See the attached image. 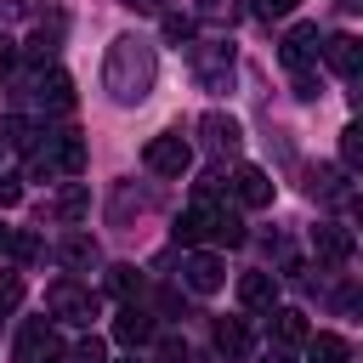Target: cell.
Masks as SVG:
<instances>
[{
	"mask_svg": "<svg viewBox=\"0 0 363 363\" xmlns=\"http://www.w3.org/2000/svg\"><path fill=\"white\" fill-rule=\"evenodd\" d=\"M227 187H233V199H238L244 210H267V204H272V176H267L261 164H238Z\"/></svg>",
	"mask_w": 363,
	"mask_h": 363,
	"instance_id": "cell-11",
	"label": "cell"
},
{
	"mask_svg": "<svg viewBox=\"0 0 363 363\" xmlns=\"http://www.w3.org/2000/svg\"><path fill=\"white\" fill-rule=\"evenodd\" d=\"M295 6H301V0H255V17H267V23H272V17H289Z\"/></svg>",
	"mask_w": 363,
	"mask_h": 363,
	"instance_id": "cell-30",
	"label": "cell"
},
{
	"mask_svg": "<svg viewBox=\"0 0 363 363\" xmlns=\"http://www.w3.org/2000/svg\"><path fill=\"white\" fill-rule=\"evenodd\" d=\"M11 238H17V233H11L6 221H0V255H11Z\"/></svg>",
	"mask_w": 363,
	"mask_h": 363,
	"instance_id": "cell-35",
	"label": "cell"
},
{
	"mask_svg": "<svg viewBox=\"0 0 363 363\" xmlns=\"http://www.w3.org/2000/svg\"><path fill=\"white\" fill-rule=\"evenodd\" d=\"M17 363H62V335H57V323L51 318H28L23 329H17V352H11Z\"/></svg>",
	"mask_w": 363,
	"mask_h": 363,
	"instance_id": "cell-6",
	"label": "cell"
},
{
	"mask_svg": "<svg viewBox=\"0 0 363 363\" xmlns=\"http://www.w3.org/2000/svg\"><path fill=\"white\" fill-rule=\"evenodd\" d=\"M318 57H323V62H329V68H335L340 79H352V74H357V62H363V45H357L352 34H329Z\"/></svg>",
	"mask_w": 363,
	"mask_h": 363,
	"instance_id": "cell-15",
	"label": "cell"
},
{
	"mask_svg": "<svg viewBox=\"0 0 363 363\" xmlns=\"http://www.w3.org/2000/svg\"><path fill=\"white\" fill-rule=\"evenodd\" d=\"M238 301H244L250 312H272V301H278V278H272V272H244V278H238Z\"/></svg>",
	"mask_w": 363,
	"mask_h": 363,
	"instance_id": "cell-17",
	"label": "cell"
},
{
	"mask_svg": "<svg viewBox=\"0 0 363 363\" xmlns=\"http://www.w3.org/2000/svg\"><path fill=\"white\" fill-rule=\"evenodd\" d=\"M136 284H142V278H136V267H108V289H113V295H130Z\"/></svg>",
	"mask_w": 363,
	"mask_h": 363,
	"instance_id": "cell-29",
	"label": "cell"
},
{
	"mask_svg": "<svg viewBox=\"0 0 363 363\" xmlns=\"http://www.w3.org/2000/svg\"><path fill=\"white\" fill-rule=\"evenodd\" d=\"M159 363H187V346H182L176 335H164V340H159Z\"/></svg>",
	"mask_w": 363,
	"mask_h": 363,
	"instance_id": "cell-31",
	"label": "cell"
},
{
	"mask_svg": "<svg viewBox=\"0 0 363 363\" xmlns=\"http://www.w3.org/2000/svg\"><path fill=\"white\" fill-rule=\"evenodd\" d=\"M182 284H187L193 295H216V289L227 284V261H221L216 250H187V255H182Z\"/></svg>",
	"mask_w": 363,
	"mask_h": 363,
	"instance_id": "cell-8",
	"label": "cell"
},
{
	"mask_svg": "<svg viewBox=\"0 0 363 363\" xmlns=\"http://www.w3.org/2000/svg\"><path fill=\"white\" fill-rule=\"evenodd\" d=\"M250 233H244V221L227 210V204H204V199H193L187 210H182V221H176V244H187V250H199V244H227V250H238Z\"/></svg>",
	"mask_w": 363,
	"mask_h": 363,
	"instance_id": "cell-2",
	"label": "cell"
},
{
	"mask_svg": "<svg viewBox=\"0 0 363 363\" xmlns=\"http://www.w3.org/2000/svg\"><path fill=\"white\" fill-rule=\"evenodd\" d=\"M306 193H312V199H346L352 187H346V170H335V164H318V170L306 176Z\"/></svg>",
	"mask_w": 363,
	"mask_h": 363,
	"instance_id": "cell-20",
	"label": "cell"
},
{
	"mask_svg": "<svg viewBox=\"0 0 363 363\" xmlns=\"http://www.w3.org/2000/svg\"><path fill=\"white\" fill-rule=\"evenodd\" d=\"M267 363H295V357L289 352H267Z\"/></svg>",
	"mask_w": 363,
	"mask_h": 363,
	"instance_id": "cell-36",
	"label": "cell"
},
{
	"mask_svg": "<svg viewBox=\"0 0 363 363\" xmlns=\"http://www.w3.org/2000/svg\"><path fill=\"white\" fill-rule=\"evenodd\" d=\"M34 0H0V17H28Z\"/></svg>",
	"mask_w": 363,
	"mask_h": 363,
	"instance_id": "cell-33",
	"label": "cell"
},
{
	"mask_svg": "<svg viewBox=\"0 0 363 363\" xmlns=\"http://www.w3.org/2000/svg\"><path fill=\"white\" fill-rule=\"evenodd\" d=\"M306 357L312 363H352V340L335 329H318V335H306Z\"/></svg>",
	"mask_w": 363,
	"mask_h": 363,
	"instance_id": "cell-19",
	"label": "cell"
},
{
	"mask_svg": "<svg viewBox=\"0 0 363 363\" xmlns=\"http://www.w3.org/2000/svg\"><path fill=\"white\" fill-rule=\"evenodd\" d=\"M51 216H62V221H79V216H85V187H79V182H68V187L57 193Z\"/></svg>",
	"mask_w": 363,
	"mask_h": 363,
	"instance_id": "cell-23",
	"label": "cell"
},
{
	"mask_svg": "<svg viewBox=\"0 0 363 363\" xmlns=\"http://www.w3.org/2000/svg\"><path fill=\"white\" fill-rule=\"evenodd\" d=\"M68 363H108V346H102L96 335H85V340L68 352Z\"/></svg>",
	"mask_w": 363,
	"mask_h": 363,
	"instance_id": "cell-28",
	"label": "cell"
},
{
	"mask_svg": "<svg viewBox=\"0 0 363 363\" xmlns=\"http://www.w3.org/2000/svg\"><path fill=\"white\" fill-rule=\"evenodd\" d=\"M199 17L216 23V28H233V23L244 17V6H238V0H199Z\"/></svg>",
	"mask_w": 363,
	"mask_h": 363,
	"instance_id": "cell-22",
	"label": "cell"
},
{
	"mask_svg": "<svg viewBox=\"0 0 363 363\" xmlns=\"http://www.w3.org/2000/svg\"><path fill=\"white\" fill-rule=\"evenodd\" d=\"M199 130H204V147H210L216 159H227V153H238V147H244L238 119H233V113H221V108H210V113L199 119Z\"/></svg>",
	"mask_w": 363,
	"mask_h": 363,
	"instance_id": "cell-10",
	"label": "cell"
},
{
	"mask_svg": "<svg viewBox=\"0 0 363 363\" xmlns=\"http://www.w3.org/2000/svg\"><path fill=\"white\" fill-rule=\"evenodd\" d=\"M153 79H159V51L136 34H119L102 57V91L119 102V108H142L153 96Z\"/></svg>",
	"mask_w": 363,
	"mask_h": 363,
	"instance_id": "cell-1",
	"label": "cell"
},
{
	"mask_svg": "<svg viewBox=\"0 0 363 363\" xmlns=\"http://www.w3.org/2000/svg\"><path fill=\"white\" fill-rule=\"evenodd\" d=\"M318 51H323V34H318V23H295V28L284 34V45H278L284 68H295V74H306V68L318 62Z\"/></svg>",
	"mask_w": 363,
	"mask_h": 363,
	"instance_id": "cell-9",
	"label": "cell"
},
{
	"mask_svg": "<svg viewBox=\"0 0 363 363\" xmlns=\"http://www.w3.org/2000/svg\"><path fill=\"white\" fill-rule=\"evenodd\" d=\"M119 363H136V357H119Z\"/></svg>",
	"mask_w": 363,
	"mask_h": 363,
	"instance_id": "cell-37",
	"label": "cell"
},
{
	"mask_svg": "<svg viewBox=\"0 0 363 363\" xmlns=\"http://www.w3.org/2000/svg\"><path fill=\"white\" fill-rule=\"evenodd\" d=\"M85 170V136L79 130H45L28 147V176L51 182V176H79Z\"/></svg>",
	"mask_w": 363,
	"mask_h": 363,
	"instance_id": "cell-3",
	"label": "cell"
},
{
	"mask_svg": "<svg viewBox=\"0 0 363 363\" xmlns=\"http://www.w3.org/2000/svg\"><path fill=\"white\" fill-rule=\"evenodd\" d=\"M142 164H147L153 176H170V182H182V176L193 170V147H187L176 130H164V136H153V142L142 147Z\"/></svg>",
	"mask_w": 363,
	"mask_h": 363,
	"instance_id": "cell-7",
	"label": "cell"
},
{
	"mask_svg": "<svg viewBox=\"0 0 363 363\" xmlns=\"http://www.w3.org/2000/svg\"><path fill=\"white\" fill-rule=\"evenodd\" d=\"M193 193H199L204 204H221V193H227V176H221V170H204V176L193 182Z\"/></svg>",
	"mask_w": 363,
	"mask_h": 363,
	"instance_id": "cell-27",
	"label": "cell"
},
{
	"mask_svg": "<svg viewBox=\"0 0 363 363\" xmlns=\"http://www.w3.org/2000/svg\"><path fill=\"white\" fill-rule=\"evenodd\" d=\"M187 62H193V74H199L204 91H233V74H238L233 40H193L187 45Z\"/></svg>",
	"mask_w": 363,
	"mask_h": 363,
	"instance_id": "cell-5",
	"label": "cell"
},
{
	"mask_svg": "<svg viewBox=\"0 0 363 363\" xmlns=\"http://www.w3.org/2000/svg\"><path fill=\"white\" fill-rule=\"evenodd\" d=\"M57 261H62L68 272H91V267L102 261V250H96L91 233H62V238H57Z\"/></svg>",
	"mask_w": 363,
	"mask_h": 363,
	"instance_id": "cell-13",
	"label": "cell"
},
{
	"mask_svg": "<svg viewBox=\"0 0 363 363\" xmlns=\"http://www.w3.org/2000/svg\"><path fill=\"white\" fill-rule=\"evenodd\" d=\"M45 312H51V323L91 329V323L102 318V301H96V289H91V284H79V278H57V284L45 289Z\"/></svg>",
	"mask_w": 363,
	"mask_h": 363,
	"instance_id": "cell-4",
	"label": "cell"
},
{
	"mask_svg": "<svg viewBox=\"0 0 363 363\" xmlns=\"http://www.w3.org/2000/svg\"><path fill=\"white\" fill-rule=\"evenodd\" d=\"M340 164H346V170H357V164H363V130H357V125H346V130H340Z\"/></svg>",
	"mask_w": 363,
	"mask_h": 363,
	"instance_id": "cell-26",
	"label": "cell"
},
{
	"mask_svg": "<svg viewBox=\"0 0 363 363\" xmlns=\"http://www.w3.org/2000/svg\"><path fill=\"white\" fill-rule=\"evenodd\" d=\"M113 340L119 346H147L153 340V318L130 301V306H119V318H113Z\"/></svg>",
	"mask_w": 363,
	"mask_h": 363,
	"instance_id": "cell-16",
	"label": "cell"
},
{
	"mask_svg": "<svg viewBox=\"0 0 363 363\" xmlns=\"http://www.w3.org/2000/svg\"><path fill=\"white\" fill-rule=\"evenodd\" d=\"M272 335H278L284 346H301V340L312 335V329H306V312H295V306H278V312H272Z\"/></svg>",
	"mask_w": 363,
	"mask_h": 363,
	"instance_id": "cell-21",
	"label": "cell"
},
{
	"mask_svg": "<svg viewBox=\"0 0 363 363\" xmlns=\"http://www.w3.org/2000/svg\"><path fill=\"white\" fill-rule=\"evenodd\" d=\"M17 199H23V182L17 176H0V210H11Z\"/></svg>",
	"mask_w": 363,
	"mask_h": 363,
	"instance_id": "cell-32",
	"label": "cell"
},
{
	"mask_svg": "<svg viewBox=\"0 0 363 363\" xmlns=\"http://www.w3.org/2000/svg\"><path fill=\"white\" fill-rule=\"evenodd\" d=\"M352 227H340V221H318L312 227V250L323 255V261H352Z\"/></svg>",
	"mask_w": 363,
	"mask_h": 363,
	"instance_id": "cell-14",
	"label": "cell"
},
{
	"mask_svg": "<svg viewBox=\"0 0 363 363\" xmlns=\"http://www.w3.org/2000/svg\"><path fill=\"white\" fill-rule=\"evenodd\" d=\"M17 301H23V272H0V323L17 312Z\"/></svg>",
	"mask_w": 363,
	"mask_h": 363,
	"instance_id": "cell-24",
	"label": "cell"
},
{
	"mask_svg": "<svg viewBox=\"0 0 363 363\" xmlns=\"http://www.w3.org/2000/svg\"><path fill=\"white\" fill-rule=\"evenodd\" d=\"M210 335H216V352H221V357H233V363H238V357H250V346H255V340H250V329H244V318H216V329H210Z\"/></svg>",
	"mask_w": 363,
	"mask_h": 363,
	"instance_id": "cell-18",
	"label": "cell"
},
{
	"mask_svg": "<svg viewBox=\"0 0 363 363\" xmlns=\"http://www.w3.org/2000/svg\"><path fill=\"white\" fill-rule=\"evenodd\" d=\"M28 91H34V102H40V108H45V113H68V108H74V79H68V74H62V68H51V74H45V68H40V74H34V85H28Z\"/></svg>",
	"mask_w": 363,
	"mask_h": 363,
	"instance_id": "cell-12",
	"label": "cell"
},
{
	"mask_svg": "<svg viewBox=\"0 0 363 363\" xmlns=\"http://www.w3.org/2000/svg\"><path fill=\"white\" fill-rule=\"evenodd\" d=\"M159 28H164V40H170V45H187V40H193V17H182V11H164V17H159Z\"/></svg>",
	"mask_w": 363,
	"mask_h": 363,
	"instance_id": "cell-25",
	"label": "cell"
},
{
	"mask_svg": "<svg viewBox=\"0 0 363 363\" xmlns=\"http://www.w3.org/2000/svg\"><path fill=\"white\" fill-rule=\"evenodd\" d=\"M130 11H164V0H125Z\"/></svg>",
	"mask_w": 363,
	"mask_h": 363,
	"instance_id": "cell-34",
	"label": "cell"
}]
</instances>
